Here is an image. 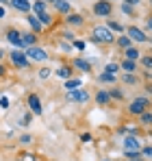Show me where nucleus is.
I'll return each mask as SVG.
<instances>
[{
    "label": "nucleus",
    "mask_w": 152,
    "mask_h": 161,
    "mask_svg": "<svg viewBox=\"0 0 152 161\" xmlns=\"http://www.w3.org/2000/svg\"><path fill=\"white\" fill-rule=\"evenodd\" d=\"M0 2H2V4H7V2H9V0H0Z\"/></svg>",
    "instance_id": "obj_47"
},
{
    "label": "nucleus",
    "mask_w": 152,
    "mask_h": 161,
    "mask_svg": "<svg viewBox=\"0 0 152 161\" xmlns=\"http://www.w3.org/2000/svg\"><path fill=\"white\" fill-rule=\"evenodd\" d=\"M28 105H30V111H33L35 115H41V113H44L41 100H39V96H37V94H30V96H28Z\"/></svg>",
    "instance_id": "obj_10"
},
{
    "label": "nucleus",
    "mask_w": 152,
    "mask_h": 161,
    "mask_svg": "<svg viewBox=\"0 0 152 161\" xmlns=\"http://www.w3.org/2000/svg\"><path fill=\"white\" fill-rule=\"evenodd\" d=\"M109 28L115 31V33H124V26H122L120 22H111V20H109Z\"/></svg>",
    "instance_id": "obj_29"
},
{
    "label": "nucleus",
    "mask_w": 152,
    "mask_h": 161,
    "mask_svg": "<svg viewBox=\"0 0 152 161\" xmlns=\"http://www.w3.org/2000/svg\"><path fill=\"white\" fill-rule=\"evenodd\" d=\"M48 76H50V70H48V68L39 70V79H41V80H44V79H48Z\"/></svg>",
    "instance_id": "obj_36"
},
{
    "label": "nucleus",
    "mask_w": 152,
    "mask_h": 161,
    "mask_svg": "<svg viewBox=\"0 0 152 161\" xmlns=\"http://www.w3.org/2000/svg\"><path fill=\"white\" fill-rule=\"evenodd\" d=\"M44 2H57V0H44Z\"/></svg>",
    "instance_id": "obj_48"
},
{
    "label": "nucleus",
    "mask_w": 152,
    "mask_h": 161,
    "mask_svg": "<svg viewBox=\"0 0 152 161\" xmlns=\"http://www.w3.org/2000/svg\"><path fill=\"white\" fill-rule=\"evenodd\" d=\"M150 4H152V0H150Z\"/></svg>",
    "instance_id": "obj_53"
},
{
    "label": "nucleus",
    "mask_w": 152,
    "mask_h": 161,
    "mask_svg": "<svg viewBox=\"0 0 152 161\" xmlns=\"http://www.w3.org/2000/svg\"><path fill=\"white\" fill-rule=\"evenodd\" d=\"M74 48H78V50H85V42H76V39H74Z\"/></svg>",
    "instance_id": "obj_41"
},
{
    "label": "nucleus",
    "mask_w": 152,
    "mask_h": 161,
    "mask_svg": "<svg viewBox=\"0 0 152 161\" xmlns=\"http://www.w3.org/2000/svg\"><path fill=\"white\" fill-rule=\"evenodd\" d=\"M9 4L15 11H20V13H30V9H33V2L30 0H9Z\"/></svg>",
    "instance_id": "obj_7"
},
{
    "label": "nucleus",
    "mask_w": 152,
    "mask_h": 161,
    "mask_svg": "<svg viewBox=\"0 0 152 161\" xmlns=\"http://www.w3.org/2000/svg\"><path fill=\"white\" fill-rule=\"evenodd\" d=\"M37 18H39V22H41V24H44V26H50L52 18H50V15H48V13H46V11H44V13H39V15H37Z\"/></svg>",
    "instance_id": "obj_27"
},
{
    "label": "nucleus",
    "mask_w": 152,
    "mask_h": 161,
    "mask_svg": "<svg viewBox=\"0 0 152 161\" xmlns=\"http://www.w3.org/2000/svg\"><path fill=\"white\" fill-rule=\"evenodd\" d=\"M141 155H144L146 159H152V146H146V148H141Z\"/></svg>",
    "instance_id": "obj_32"
},
{
    "label": "nucleus",
    "mask_w": 152,
    "mask_h": 161,
    "mask_svg": "<svg viewBox=\"0 0 152 161\" xmlns=\"http://www.w3.org/2000/svg\"><path fill=\"white\" fill-rule=\"evenodd\" d=\"M113 80H115V74H113V72H106V70H104L100 74V83H113Z\"/></svg>",
    "instance_id": "obj_26"
},
{
    "label": "nucleus",
    "mask_w": 152,
    "mask_h": 161,
    "mask_svg": "<svg viewBox=\"0 0 152 161\" xmlns=\"http://www.w3.org/2000/svg\"><path fill=\"white\" fill-rule=\"evenodd\" d=\"M139 122H141L144 126H150V124H152V113H150V111H144V113L139 115Z\"/></svg>",
    "instance_id": "obj_22"
},
{
    "label": "nucleus",
    "mask_w": 152,
    "mask_h": 161,
    "mask_svg": "<svg viewBox=\"0 0 152 161\" xmlns=\"http://www.w3.org/2000/svg\"><path fill=\"white\" fill-rule=\"evenodd\" d=\"M7 39H9V42H11L15 48H20V50L24 48V44H22V33H20V31H15V28H9V31H7Z\"/></svg>",
    "instance_id": "obj_8"
},
{
    "label": "nucleus",
    "mask_w": 152,
    "mask_h": 161,
    "mask_svg": "<svg viewBox=\"0 0 152 161\" xmlns=\"http://www.w3.org/2000/svg\"><path fill=\"white\" fill-rule=\"evenodd\" d=\"M80 85H83V83H80L78 79H68V80H65V89H68V92H74V89H80Z\"/></svg>",
    "instance_id": "obj_19"
},
{
    "label": "nucleus",
    "mask_w": 152,
    "mask_h": 161,
    "mask_svg": "<svg viewBox=\"0 0 152 161\" xmlns=\"http://www.w3.org/2000/svg\"><path fill=\"white\" fill-rule=\"evenodd\" d=\"M18 161H37V159H35L33 155H28V153H26V155H20V159H18Z\"/></svg>",
    "instance_id": "obj_37"
},
{
    "label": "nucleus",
    "mask_w": 152,
    "mask_h": 161,
    "mask_svg": "<svg viewBox=\"0 0 152 161\" xmlns=\"http://www.w3.org/2000/svg\"><path fill=\"white\" fill-rule=\"evenodd\" d=\"M46 4H48V2H44V0H35V2H33V11H35V15L44 13V11H46Z\"/></svg>",
    "instance_id": "obj_20"
},
{
    "label": "nucleus",
    "mask_w": 152,
    "mask_h": 161,
    "mask_svg": "<svg viewBox=\"0 0 152 161\" xmlns=\"http://www.w3.org/2000/svg\"><path fill=\"white\" fill-rule=\"evenodd\" d=\"M68 24L80 26V24H83V15H78V13H68Z\"/></svg>",
    "instance_id": "obj_17"
},
{
    "label": "nucleus",
    "mask_w": 152,
    "mask_h": 161,
    "mask_svg": "<svg viewBox=\"0 0 152 161\" xmlns=\"http://www.w3.org/2000/svg\"><path fill=\"white\" fill-rule=\"evenodd\" d=\"M148 89H150V94H152V85H148Z\"/></svg>",
    "instance_id": "obj_49"
},
{
    "label": "nucleus",
    "mask_w": 152,
    "mask_h": 161,
    "mask_svg": "<svg viewBox=\"0 0 152 161\" xmlns=\"http://www.w3.org/2000/svg\"><path fill=\"white\" fill-rule=\"evenodd\" d=\"M126 161H135V159H126Z\"/></svg>",
    "instance_id": "obj_51"
},
{
    "label": "nucleus",
    "mask_w": 152,
    "mask_h": 161,
    "mask_svg": "<svg viewBox=\"0 0 152 161\" xmlns=\"http://www.w3.org/2000/svg\"><path fill=\"white\" fill-rule=\"evenodd\" d=\"M89 100V94L85 89H74V92H68V103H87Z\"/></svg>",
    "instance_id": "obj_6"
},
{
    "label": "nucleus",
    "mask_w": 152,
    "mask_h": 161,
    "mask_svg": "<svg viewBox=\"0 0 152 161\" xmlns=\"http://www.w3.org/2000/svg\"><path fill=\"white\" fill-rule=\"evenodd\" d=\"M126 159L141 161V159H144V155H141V150H126Z\"/></svg>",
    "instance_id": "obj_25"
},
{
    "label": "nucleus",
    "mask_w": 152,
    "mask_h": 161,
    "mask_svg": "<svg viewBox=\"0 0 152 161\" xmlns=\"http://www.w3.org/2000/svg\"><path fill=\"white\" fill-rule=\"evenodd\" d=\"M63 39H74V35H72L70 31H65V33H63Z\"/></svg>",
    "instance_id": "obj_42"
},
{
    "label": "nucleus",
    "mask_w": 152,
    "mask_h": 161,
    "mask_svg": "<svg viewBox=\"0 0 152 161\" xmlns=\"http://www.w3.org/2000/svg\"><path fill=\"white\" fill-rule=\"evenodd\" d=\"M104 70H106V72H113V74H115V72L120 70V65H117V63H109V65H106Z\"/></svg>",
    "instance_id": "obj_34"
},
{
    "label": "nucleus",
    "mask_w": 152,
    "mask_h": 161,
    "mask_svg": "<svg viewBox=\"0 0 152 161\" xmlns=\"http://www.w3.org/2000/svg\"><path fill=\"white\" fill-rule=\"evenodd\" d=\"M124 57L130 59V61H137V59H139V50H137V48H126V50H124Z\"/></svg>",
    "instance_id": "obj_21"
},
{
    "label": "nucleus",
    "mask_w": 152,
    "mask_h": 161,
    "mask_svg": "<svg viewBox=\"0 0 152 161\" xmlns=\"http://www.w3.org/2000/svg\"><path fill=\"white\" fill-rule=\"evenodd\" d=\"M124 83H126V85H135V83H137V76H135L133 72H126V74H124Z\"/></svg>",
    "instance_id": "obj_28"
},
{
    "label": "nucleus",
    "mask_w": 152,
    "mask_h": 161,
    "mask_svg": "<svg viewBox=\"0 0 152 161\" xmlns=\"http://www.w3.org/2000/svg\"><path fill=\"white\" fill-rule=\"evenodd\" d=\"M57 76H59V79H63V80L72 79V68H70V65H61V68L57 70Z\"/></svg>",
    "instance_id": "obj_16"
},
{
    "label": "nucleus",
    "mask_w": 152,
    "mask_h": 161,
    "mask_svg": "<svg viewBox=\"0 0 152 161\" xmlns=\"http://www.w3.org/2000/svg\"><path fill=\"white\" fill-rule=\"evenodd\" d=\"M80 142H83V144H89V142H91V135H89V133H85L83 137H80Z\"/></svg>",
    "instance_id": "obj_40"
},
{
    "label": "nucleus",
    "mask_w": 152,
    "mask_h": 161,
    "mask_svg": "<svg viewBox=\"0 0 152 161\" xmlns=\"http://www.w3.org/2000/svg\"><path fill=\"white\" fill-rule=\"evenodd\" d=\"M24 53L30 61H46V59H48V53H46L44 48H39V46H30V48H26Z\"/></svg>",
    "instance_id": "obj_5"
},
{
    "label": "nucleus",
    "mask_w": 152,
    "mask_h": 161,
    "mask_svg": "<svg viewBox=\"0 0 152 161\" xmlns=\"http://www.w3.org/2000/svg\"><path fill=\"white\" fill-rule=\"evenodd\" d=\"M104 161H109V159H104Z\"/></svg>",
    "instance_id": "obj_52"
},
{
    "label": "nucleus",
    "mask_w": 152,
    "mask_h": 161,
    "mask_svg": "<svg viewBox=\"0 0 152 161\" xmlns=\"http://www.w3.org/2000/svg\"><path fill=\"white\" fill-rule=\"evenodd\" d=\"M141 65L146 70H152V57H141Z\"/></svg>",
    "instance_id": "obj_30"
},
{
    "label": "nucleus",
    "mask_w": 152,
    "mask_h": 161,
    "mask_svg": "<svg viewBox=\"0 0 152 161\" xmlns=\"http://www.w3.org/2000/svg\"><path fill=\"white\" fill-rule=\"evenodd\" d=\"M28 124H30V113H26V115L20 118V126H28Z\"/></svg>",
    "instance_id": "obj_31"
},
{
    "label": "nucleus",
    "mask_w": 152,
    "mask_h": 161,
    "mask_svg": "<svg viewBox=\"0 0 152 161\" xmlns=\"http://www.w3.org/2000/svg\"><path fill=\"white\" fill-rule=\"evenodd\" d=\"M115 42H117V46H120L122 50H126V48H130V42H133V39H130L128 35H120Z\"/></svg>",
    "instance_id": "obj_18"
},
{
    "label": "nucleus",
    "mask_w": 152,
    "mask_h": 161,
    "mask_svg": "<svg viewBox=\"0 0 152 161\" xmlns=\"http://www.w3.org/2000/svg\"><path fill=\"white\" fill-rule=\"evenodd\" d=\"M4 13H7V11H4V7H0V18H4Z\"/></svg>",
    "instance_id": "obj_44"
},
{
    "label": "nucleus",
    "mask_w": 152,
    "mask_h": 161,
    "mask_svg": "<svg viewBox=\"0 0 152 161\" xmlns=\"http://www.w3.org/2000/svg\"><path fill=\"white\" fill-rule=\"evenodd\" d=\"M0 59H2V50H0Z\"/></svg>",
    "instance_id": "obj_50"
},
{
    "label": "nucleus",
    "mask_w": 152,
    "mask_h": 161,
    "mask_svg": "<svg viewBox=\"0 0 152 161\" xmlns=\"http://www.w3.org/2000/svg\"><path fill=\"white\" fill-rule=\"evenodd\" d=\"M74 68L76 70H80V72H91V63L87 61V59H74Z\"/></svg>",
    "instance_id": "obj_14"
},
{
    "label": "nucleus",
    "mask_w": 152,
    "mask_h": 161,
    "mask_svg": "<svg viewBox=\"0 0 152 161\" xmlns=\"http://www.w3.org/2000/svg\"><path fill=\"white\" fill-rule=\"evenodd\" d=\"M96 100H98V105H106V103L111 100V96H109V92H98Z\"/></svg>",
    "instance_id": "obj_24"
},
{
    "label": "nucleus",
    "mask_w": 152,
    "mask_h": 161,
    "mask_svg": "<svg viewBox=\"0 0 152 161\" xmlns=\"http://www.w3.org/2000/svg\"><path fill=\"white\" fill-rule=\"evenodd\" d=\"M26 22L30 24V28H33V33H41V28H44V24L39 22V18H37L35 13H28V15H26Z\"/></svg>",
    "instance_id": "obj_11"
},
{
    "label": "nucleus",
    "mask_w": 152,
    "mask_h": 161,
    "mask_svg": "<svg viewBox=\"0 0 152 161\" xmlns=\"http://www.w3.org/2000/svg\"><path fill=\"white\" fill-rule=\"evenodd\" d=\"M91 39H94L96 44H113V42H115V35L111 33L109 26H94Z\"/></svg>",
    "instance_id": "obj_1"
},
{
    "label": "nucleus",
    "mask_w": 152,
    "mask_h": 161,
    "mask_svg": "<svg viewBox=\"0 0 152 161\" xmlns=\"http://www.w3.org/2000/svg\"><path fill=\"white\" fill-rule=\"evenodd\" d=\"M0 107H2V109H9V98H7V96H2V98H0Z\"/></svg>",
    "instance_id": "obj_38"
},
{
    "label": "nucleus",
    "mask_w": 152,
    "mask_h": 161,
    "mask_svg": "<svg viewBox=\"0 0 152 161\" xmlns=\"http://www.w3.org/2000/svg\"><path fill=\"white\" fill-rule=\"evenodd\" d=\"M122 11H124L126 15H133V4H128V2H124V4H122Z\"/></svg>",
    "instance_id": "obj_33"
},
{
    "label": "nucleus",
    "mask_w": 152,
    "mask_h": 161,
    "mask_svg": "<svg viewBox=\"0 0 152 161\" xmlns=\"http://www.w3.org/2000/svg\"><path fill=\"white\" fill-rule=\"evenodd\" d=\"M148 105H150L148 98H135V100L128 105V113H130V115H141V113L148 109Z\"/></svg>",
    "instance_id": "obj_3"
},
{
    "label": "nucleus",
    "mask_w": 152,
    "mask_h": 161,
    "mask_svg": "<svg viewBox=\"0 0 152 161\" xmlns=\"http://www.w3.org/2000/svg\"><path fill=\"white\" fill-rule=\"evenodd\" d=\"M109 96H113V98H124V94H122L120 89H111V92H109Z\"/></svg>",
    "instance_id": "obj_35"
},
{
    "label": "nucleus",
    "mask_w": 152,
    "mask_h": 161,
    "mask_svg": "<svg viewBox=\"0 0 152 161\" xmlns=\"http://www.w3.org/2000/svg\"><path fill=\"white\" fill-rule=\"evenodd\" d=\"M111 2L109 0H98V2H94V13L98 15V18H109L111 15Z\"/></svg>",
    "instance_id": "obj_4"
},
{
    "label": "nucleus",
    "mask_w": 152,
    "mask_h": 161,
    "mask_svg": "<svg viewBox=\"0 0 152 161\" xmlns=\"http://www.w3.org/2000/svg\"><path fill=\"white\" fill-rule=\"evenodd\" d=\"M54 9H57L59 13H70V11H72V7H70L68 0H57V2H54Z\"/></svg>",
    "instance_id": "obj_15"
},
{
    "label": "nucleus",
    "mask_w": 152,
    "mask_h": 161,
    "mask_svg": "<svg viewBox=\"0 0 152 161\" xmlns=\"http://www.w3.org/2000/svg\"><path fill=\"white\" fill-rule=\"evenodd\" d=\"M124 150H141V144H139V139L135 135H128L124 139Z\"/></svg>",
    "instance_id": "obj_12"
},
{
    "label": "nucleus",
    "mask_w": 152,
    "mask_h": 161,
    "mask_svg": "<svg viewBox=\"0 0 152 161\" xmlns=\"http://www.w3.org/2000/svg\"><path fill=\"white\" fill-rule=\"evenodd\" d=\"M9 57H11V61H13V65L15 68H20V70H26L28 68V57H26V53H22L20 48H13L11 53H9Z\"/></svg>",
    "instance_id": "obj_2"
},
{
    "label": "nucleus",
    "mask_w": 152,
    "mask_h": 161,
    "mask_svg": "<svg viewBox=\"0 0 152 161\" xmlns=\"http://www.w3.org/2000/svg\"><path fill=\"white\" fill-rule=\"evenodd\" d=\"M20 142H22V144H30V142H33V137H30V135H22V137H20Z\"/></svg>",
    "instance_id": "obj_39"
},
{
    "label": "nucleus",
    "mask_w": 152,
    "mask_h": 161,
    "mask_svg": "<svg viewBox=\"0 0 152 161\" xmlns=\"http://www.w3.org/2000/svg\"><path fill=\"white\" fill-rule=\"evenodd\" d=\"M146 24H148V28H152V18H148V22H146Z\"/></svg>",
    "instance_id": "obj_45"
},
{
    "label": "nucleus",
    "mask_w": 152,
    "mask_h": 161,
    "mask_svg": "<svg viewBox=\"0 0 152 161\" xmlns=\"http://www.w3.org/2000/svg\"><path fill=\"white\" fill-rule=\"evenodd\" d=\"M0 76H4V65H0Z\"/></svg>",
    "instance_id": "obj_46"
},
{
    "label": "nucleus",
    "mask_w": 152,
    "mask_h": 161,
    "mask_svg": "<svg viewBox=\"0 0 152 161\" xmlns=\"http://www.w3.org/2000/svg\"><path fill=\"white\" fill-rule=\"evenodd\" d=\"M124 33H126L133 42H146V39H148V37H146V33H144L141 28H137V26H128Z\"/></svg>",
    "instance_id": "obj_9"
},
{
    "label": "nucleus",
    "mask_w": 152,
    "mask_h": 161,
    "mask_svg": "<svg viewBox=\"0 0 152 161\" xmlns=\"http://www.w3.org/2000/svg\"><path fill=\"white\" fill-rule=\"evenodd\" d=\"M128 4H133V7H135V4H139V2H141V0H126Z\"/></svg>",
    "instance_id": "obj_43"
},
{
    "label": "nucleus",
    "mask_w": 152,
    "mask_h": 161,
    "mask_svg": "<svg viewBox=\"0 0 152 161\" xmlns=\"http://www.w3.org/2000/svg\"><path fill=\"white\" fill-rule=\"evenodd\" d=\"M22 44H24V50L26 48H30V46H37V33H24L22 35Z\"/></svg>",
    "instance_id": "obj_13"
},
{
    "label": "nucleus",
    "mask_w": 152,
    "mask_h": 161,
    "mask_svg": "<svg viewBox=\"0 0 152 161\" xmlns=\"http://www.w3.org/2000/svg\"><path fill=\"white\" fill-rule=\"evenodd\" d=\"M109 2H111V0H109Z\"/></svg>",
    "instance_id": "obj_54"
},
{
    "label": "nucleus",
    "mask_w": 152,
    "mask_h": 161,
    "mask_svg": "<svg viewBox=\"0 0 152 161\" xmlns=\"http://www.w3.org/2000/svg\"><path fill=\"white\" fill-rule=\"evenodd\" d=\"M120 68H122V70H126V72H135V70H137V65H135V61H130V59H124Z\"/></svg>",
    "instance_id": "obj_23"
}]
</instances>
